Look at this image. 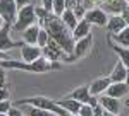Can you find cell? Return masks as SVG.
Instances as JSON below:
<instances>
[{"instance_id": "obj_33", "label": "cell", "mask_w": 129, "mask_h": 116, "mask_svg": "<svg viewBox=\"0 0 129 116\" xmlns=\"http://www.w3.org/2000/svg\"><path fill=\"white\" fill-rule=\"evenodd\" d=\"M122 17H124V20H126V24L129 26V7L124 10V12H122Z\"/></svg>"}, {"instance_id": "obj_27", "label": "cell", "mask_w": 129, "mask_h": 116, "mask_svg": "<svg viewBox=\"0 0 129 116\" xmlns=\"http://www.w3.org/2000/svg\"><path fill=\"white\" fill-rule=\"evenodd\" d=\"M0 101H10V94L5 87H0Z\"/></svg>"}, {"instance_id": "obj_31", "label": "cell", "mask_w": 129, "mask_h": 116, "mask_svg": "<svg viewBox=\"0 0 129 116\" xmlns=\"http://www.w3.org/2000/svg\"><path fill=\"white\" fill-rule=\"evenodd\" d=\"M4 82H5V72L0 67V87H4Z\"/></svg>"}, {"instance_id": "obj_15", "label": "cell", "mask_w": 129, "mask_h": 116, "mask_svg": "<svg viewBox=\"0 0 129 116\" xmlns=\"http://www.w3.org/2000/svg\"><path fill=\"white\" fill-rule=\"evenodd\" d=\"M91 43H93L91 34H89V36H86V38L78 39V41H76V44H74V55H76V58L84 56L89 50H91Z\"/></svg>"}, {"instance_id": "obj_24", "label": "cell", "mask_w": 129, "mask_h": 116, "mask_svg": "<svg viewBox=\"0 0 129 116\" xmlns=\"http://www.w3.org/2000/svg\"><path fill=\"white\" fill-rule=\"evenodd\" d=\"M67 9V0H53V4H52V12L55 14V16H62L64 12Z\"/></svg>"}, {"instance_id": "obj_22", "label": "cell", "mask_w": 129, "mask_h": 116, "mask_svg": "<svg viewBox=\"0 0 129 116\" xmlns=\"http://www.w3.org/2000/svg\"><path fill=\"white\" fill-rule=\"evenodd\" d=\"M22 106H24L26 116H59V114H55V113H52V111H47V109H38V108H35V106L28 108L26 104H22Z\"/></svg>"}, {"instance_id": "obj_4", "label": "cell", "mask_w": 129, "mask_h": 116, "mask_svg": "<svg viewBox=\"0 0 129 116\" xmlns=\"http://www.w3.org/2000/svg\"><path fill=\"white\" fill-rule=\"evenodd\" d=\"M35 20H36V7L35 5H24V7H21L19 12H17V20L14 22V31H17V32H24L26 29L33 26L35 24Z\"/></svg>"}, {"instance_id": "obj_14", "label": "cell", "mask_w": 129, "mask_h": 116, "mask_svg": "<svg viewBox=\"0 0 129 116\" xmlns=\"http://www.w3.org/2000/svg\"><path fill=\"white\" fill-rule=\"evenodd\" d=\"M102 7H103L105 12H112L114 16H117L119 12H124L129 5H127V2H124V0H103Z\"/></svg>"}, {"instance_id": "obj_29", "label": "cell", "mask_w": 129, "mask_h": 116, "mask_svg": "<svg viewBox=\"0 0 129 116\" xmlns=\"http://www.w3.org/2000/svg\"><path fill=\"white\" fill-rule=\"evenodd\" d=\"M7 114H9V116H24V114H22V113L19 111V109H17V108H10Z\"/></svg>"}, {"instance_id": "obj_36", "label": "cell", "mask_w": 129, "mask_h": 116, "mask_svg": "<svg viewBox=\"0 0 129 116\" xmlns=\"http://www.w3.org/2000/svg\"><path fill=\"white\" fill-rule=\"evenodd\" d=\"M105 113V116H119V114H114V113H107V111H103Z\"/></svg>"}, {"instance_id": "obj_35", "label": "cell", "mask_w": 129, "mask_h": 116, "mask_svg": "<svg viewBox=\"0 0 129 116\" xmlns=\"http://www.w3.org/2000/svg\"><path fill=\"white\" fill-rule=\"evenodd\" d=\"M16 2H17V5H21V7H24V5L29 4V0H16Z\"/></svg>"}, {"instance_id": "obj_1", "label": "cell", "mask_w": 129, "mask_h": 116, "mask_svg": "<svg viewBox=\"0 0 129 116\" xmlns=\"http://www.w3.org/2000/svg\"><path fill=\"white\" fill-rule=\"evenodd\" d=\"M41 24L45 26L47 32L50 34V38L53 39L60 48L64 50L66 53H74V38H72V32L69 31V28L62 22L59 16H52V12H48V16L43 20H40Z\"/></svg>"}, {"instance_id": "obj_37", "label": "cell", "mask_w": 129, "mask_h": 116, "mask_svg": "<svg viewBox=\"0 0 129 116\" xmlns=\"http://www.w3.org/2000/svg\"><path fill=\"white\" fill-rule=\"evenodd\" d=\"M4 24H5V22H4V19H2V16H0V28H2Z\"/></svg>"}, {"instance_id": "obj_38", "label": "cell", "mask_w": 129, "mask_h": 116, "mask_svg": "<svg viewBox=\"0 0 129 116\" xmlns=\"http://www.w3.org/2000/svg\"><path fill=\"white\" fill-rule=\"evenodd\" d=\"M0 116H9V114L7 113H0Z\"/></svg>"}, {"instance_id": "obj_19", "label": "cell", "mask_w": 129, "mask_h": 116, "mask_svg": "<svg viewBox=\"0 0 129 116\" xmlns=\"http://www.w3.org/2000/svg\"><path fill=\"white\" fill-rule=\"evenodd\" d=\"M40 26H36V24H33L29 28L26 29L24 32H22V38L24 41L28 43V44H35V43H38V32H40Z\"/></svg>"}, {"instance_id": "obj_2", "label": "cell", "mask_w": 129, "mask_h": 116, "mask_svg": "<svg viewBox=\"0 0 129 116\" xmlns=\"http://www.w3.org/2000/svg\"><path fill=\"white\" fill-rule=\"evenodd\" d=\"M0 67L2 68H17V70H26V72H35V74H43V72H48L52 68H59V63L55 62H50L45 56L38 58L31 63H21V62H14V60H7V62H0Z\"/></svg>"}, {"instance_id": "obj_10", "label": "cell", "mask_w": 129, "mask_h": 116, "mask_svg": "<svg viewBox=\"0 0 129 116\" xmlns=\"http://www.w3.org/2000/svg\"><path fill=\"white\" fill-rule=\"evenodd\" d=\"M57 102V106H60L64 111H67V113H71V114H78L81 109V104L78 99H72V97H62V99H59V101H55Z\"/></svg>"}, {"instance_id": "obj_17", "label": "cell", "mask_w": 129, "mask_h": 116, "mask_svg": "<svg viewBox=\"0 0 129 116\" xmlns=\"http://www.w3.org/2000/svg\"><path fill=\"white\" fill-rule=\"evenodd\" d=\"M110 80H112V82H127V67H126L120 60L115 63V67L112 70Z\"/></svg>"}, {"instance_id": "obj_34", "label": "cell", "mask_w": 129, "mask_h": 116, "mask_svg": "<svg viewBox=\"0 0 129 116\" xmlns=\"http://www.w3.org/2000/svg\"><path fill=\"white\" fill-rule=\"evenodd\" d=\"M95 116H105V113H103V109L100 106H96L95 108Z\"/></svg>"}, {"instance_id": "obj_13", "label": "cell", "mask_w": 129, "mask_h": 116, "mask_svg": "<svg viewBox=\"0 0 129 116\" xmlns=\"http://www.w3.org/2000/svg\"><path fill=\"white\" fill-rule=\"evenodd\" d=\"M62 53H64V50L60 48L53 39L48 41V44L43 48V56L47 58V60H50V62H57V60L62 56Z\"/></svg>"}, {"instance_id": "obj_6", "label": "cell", "mask_w": 129, "mask_h": 116, "mask_svg": "<svg viewBox=\"0 0 129 116\" xmlns=\"http://www.w3.org/2000/svg\"><path fill=\"white\" fill-rule=\"evenodd\" d=\"M9 31H10V24H7V22L0 28V50H2V51H9V50H12V48H21V46L24 44V43H16V41H12Z\"/></svg>"}, {"instance_id": "obj_9", "label": "cell", "mask_w": 129, "mask_h": 116, "mask_svg": "<svg viewBox=\"0 0 129 116\" xmlns=\"http://www.w3.org/2000/svg\"><path fill=\"white\" fill-rule=\"evenodd\" d=\"M84 19L88 20L89 24H95V26H105L107 24V14L103 9H91L86 12Z\"/></svg>"}, {"instance_id": "obj_30", "label": "cell", "mask_w": 129, "mask_h": 116, "mask_svg": "<svg viewBox=\"0 0 129 116\" xmlns=\"http://www.w3.org/2000/svg\"><path fill=\"white\" fill-rule=\"evenodd\" d=\"M52 4H53V0H43V9L52 12Z\"/></svg>"}, {"instance_id": "obj_3", "label": "cell", "mask_w": 129, "mask_h": 116, "mask_svg": "<svg viewBox=\"0 0 129 116\" xmlns=\"http://www.w3.org/2000/svg\"><path fill=\"white\" fill-rule=\"evenodd\" d=\"M22 104H26V106H35V108H38V109H47V111H52V113H55V114H59V116H64L67 113V111H64L60 106H57L55 101H52L48 97H43V96L28 97V99H22V101H17V102H16V106H22Z\"/></svg>"}, {"instance_id": "obj_39", "label": "cell", "mask_w": 129, "mask_h": 116, "mask_svg": "<svg viewBox=\"0 0 129 116\" xmlns=\"http://www.w3.org/2000/svg\"><path fill=\"white\" fill-rule=\"evenodd\" d=\"M91 2H103V0H91Z\"/></svg>"}, {"instance_id": "obj_40", "label": "cell", "mask_w": 129, "mask_h": 116, "mask_svg": "<svg viewBox=\"0 0 129 116\" xmlns=\"http://www.w3.org/2000/svg\"><path fill=\"white\" fill-rule=\"evenodd\" d=\"M126 2H127V5H129V0H126Z\"/></svg>"}, {"instance_id": "obj_12", "label": "cell", "mask_w": 129, "mask_h": 116, "mask_svg": "<svg viewBox=\"0 0 129 116\" xmlns=\"http://www.w3.org/2000/svg\"><path fill=\"white\" fill-rule=\"evenodd\" d=\"M126 26H127V24H126L124 17L119 16V14H117V16H110L109 20H107V31H109L112 36H114V34H119Z\"/></svg>"}, {"instance_id": "obj_32", "label": "cell", "mask_w": 129, "mask_h": 116, "mask_svg": "<svg viewBox=\"0 0 129 116\" xmlns=\"http://www.w3.org/2000/svg\"><path fill=\"white\" fill-rule=\"evenodd\" d=\"M7 60H10V56H9V55H5V51L0 50V62H7Z\"/></svg>"}, {"instance_id": "obj_20", "label": "cell", "mask_w": 129, "mask_h": 116, "mask_svg": "<svg viewBox=\"0 0 129 116\" xmlns=\"http://www.w3.org/2000/svg\"><path fill=\"white\" fill-rule=\"evenodd\" d=\"M60 19H62V22H64L71 31H74V28H76V26H78V22H79V19L76 17V14H74L71 9H66V12L60 16Z\"/></svg>"}, {"instance_id": "obj_21", "label": "cell", "mask_w": 129, "mask_h": 116, "mask_svg": "<svg viewBox=\"0 0 129 116\" xmlns=\"http://www.w3.org/2000/svg\"><path fill=\"white\" fill-rule=\"evenodd\" d=\"M114 41H115L117 44H120V46L129 48V26H126L119 34H114Z\"/></svg>"}, {"instance_id": "obj_26", "label": "cell", "mask_w": 129, "mask_h": 116, "mask_svg": "<svg viewBox=\"0 0 129 116\" xmlns=\"http://www.w3.org/2000/svg\"><path fill=\"white\" fill-rule=\"evenodd\" d=\"M78 114L79 116H95V108L89 106V104H83Z\"/></svg>"}, {"instance_id": "obj_11", "label": "cell", "mask_w": 129, "mask_h": 116, "mask_svg": "<svg viewBox=\"0 0 129 116\" xmlns=\"http://www.w3.org/2000/svg\"><path fill=\"white\" fill-rule=\"evenodd\" d=\"M129 92V84L127 82H112L107 89V96L115 97V99H120V97L127 96Z\"/></svg>"}, {"instance_id": "obj_5", "label": "cell", "mask_w": 129, "mask_h": 116, "mask_svg": "<svg viewBox=\"0 0 129 116\" xmlns=\"http://www.w3.org/2000/svg\"><path fill=\"white\" fill-rule=\"evenodd\" d=\"M17 7L19 5L16 0H0V16H2L4 22L14 26V22L17 20V12H19Z\"/></svg>"}, {"instance_id": "obj_23", "label": "cell", "mask_w": 129, "mask_h": 116, "mask_svg": "<svg viewBox=\"0 0 129 116\" xmlns=\"http://www.w3.org/2000/svg\"><path fill=\"white\" fill-rule=\"evenodd\" d=\"M112 48H114V51L119 55L120 62L129 68V48H126V46H119V44H112Z\"/></svg>"}, {"instance_id": "obj_16", "label": "cell", "mask_w": 129, "mask_h": 116, "mask_svg": "<svg viewBox=\"0 0 129 116\" xmlns=\"http://www.w3.org/2000/svg\"><path fill=\"white\" fill-rule=\"evenodd\" d=\"M110 84H112L110 77H102V78L93 80V84L89 86V92H91V96H98V94L107 92V89H109Z\"/></svg>"}, {"instance_id": "obj_25", "label": "cell", "mask_w": 129, "mask_h": 116, "mask_svg": "<svg viewBox=\"0 0 129 116\" xmlns=\"http://www.w3.org/2000/svg\"><path fill=\"white\" fill-rule=\"evenodd\" d=\"M48 41H50V34L47 32L45 28H41L40 32H38V46H40V48H45V46L48 44Z\"/></svg>"}, {"instance_id": "obj_7", "label": "cell", "mask_w": 129, "mask_h": 116, "mask_svg": "<svg viewBox=\"0 0 129 116\" xmlns=\"http://www.w3.org/2000/svg\"><path fill=\"white\" fill-rule=\"evenodd\" d=\"M41 56H43V48H40V46H35V44H22L21 46V58L24 63H31Z\"/></svg>"}, {"instance_id": "obj_18", "label": "cell", "mask_w": 129, "mask_h": 116, "mask_svg": "<svg viewBox=\"0 0 129 116\" xmlns=\"http://www.w3.org/2000/svg\"><path fill=\"white\" fill-rule=\"evenodd\" d=\"M89 34H91V24H89L86 19H81L79 22H78V26L74 28V31H72V38L78 41V39L86 38Z\"/></svg>"}, {"instance_id": "obj_8", "label": "cell", "mask_w": 129, "mask_h": 116, "mask_svg": "<svg viewBox=\"0 0 129 116\" xmlns=\"http://www.w3.org/2000/svg\"><path fill=\"white\" fill-rule=\"evenodd\" d=\"M98 106L103 109V111H107V113H114V114H117L120 111V101L119 99H115V97H110V96H102L98 99Z\"/></svg>"}, {"instance_id": "obj_28", "label": "cell", "mask_w": 129, "mask_h": 116, "mask_svg": "<svg viewBox=\"0 0 129 116\" xmlns=\"http://www.w3.org/2000/svg\"><path fill=\"white\" fill-rule=\"evenodd\" d=\"M10 108V101H0V113H9Z\"/></svg>"}]
</instances>
